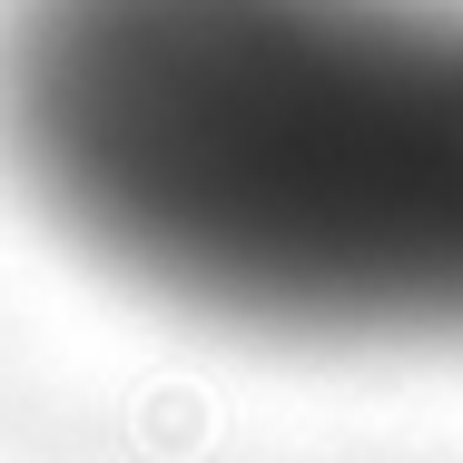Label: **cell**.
<instances>
[{
    "label": "cell",
    "instance_id": "1",
    "mask_svg": "<svg viewBox=\"0 0 463 463\" xmlns=\"http://www.w3.org/2000/svg\"><path fill=\"white\" fill-rule=\"evenodd\" d=\"M0 168L187 326L463 355V0H0Z\"/></svg>",
    "mask_w": 463,
    "mask_h": 463
}]
</instances>
